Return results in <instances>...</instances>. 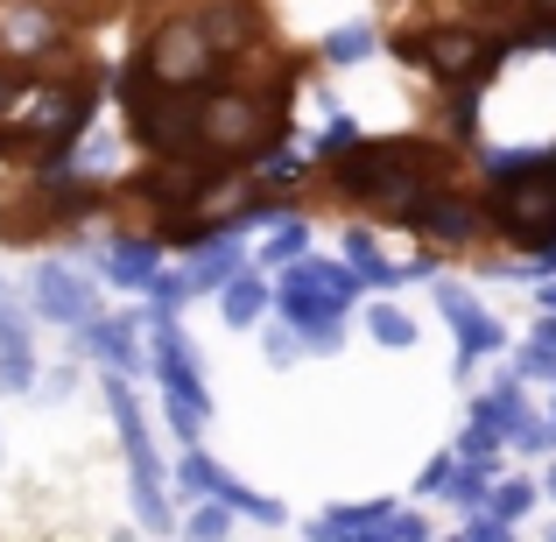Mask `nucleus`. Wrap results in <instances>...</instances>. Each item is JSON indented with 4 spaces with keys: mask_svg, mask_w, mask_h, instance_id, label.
Returning a JSON list of instances; mask_svg holds the SVG:
<instances>
[{
    "mask_svg": "<svg viewBox=\"0 0 556 542\" xmlns=\"http://www.w3.org/2000/svg\"><path fill=\"white\" fill-rule=\"evenodd\" d=\"M437 184H444V149L430 141H345L339 149V190L388 218H408Z\"/></svg>",
    "mask_w": 556,
    "mask_h": 542,
    "instance_id": "nucleus-1",
    "label": "nucleus"
},
{
    "mask_svg": "<svg viewBox=\"0 0 556 542\" xmlns=\"http://www.w3.org/2000/svg\"><path fill=\"white\" fill-rule=\"evenodd\" d=\"M282 141V106L268 92H204L198 99V155L204 163H254Z\"/></svg>",
    "mask_w": 556,
    "mask_h": 542,
    "instance_id": "nucleus-2",
    "label": "nucleus"
},
{
    "mask_svg": "<svg viewBox=\"0 0 556 542\" xmlns=\"http://www.w3.org/2000/svg\"><path fill=\"white\" fill-rule=\"evenodd\" d=\"M493 226L521 247H556V163H521V169H501L493 184Z\"/></svg>",
    "mask_w": 556,
    "mask_h": 542,
    "instance_id": "nucleus-3",
    "label": "nucleus"
},
{
    "mask_svg": "<svg viewBox=\"0 0 556 542\" xmlns=\"http://www.w3.org/2000/svg\"><path fill=\"white\" fill-rule=\"evenodd\" d=\"M135 71L155 78V85H169V92H198V85H212L218 50H212V36H204L198 14H169V22H155V36L141 42Z\"/></svg>",
    "mask_w": 556,
    "mask_h": 542,
    "instance_id": "nucleus-4",
    "label": "nucleus"
},
{
    "mask_svg": "<svg viewBox=\"0 0 556 542\" xmlns=\"http://www.w3.org/2000/svg\"><path fill=\"white\" fill-rule=\"evenodd\" d=\"M353 268H296L282 282V311H289V325H303V331H317V345H331V325L345 317V303H353Z\"/></svg>",
    "mask_w": 556,
    "mask_h": 542,
    "instance_id": "nucleus-5",
    "label": "nucleus"
},
{
    "mask_svg": "<svg viewBox=\"0 0 556 542\" xmlns=\"http://www.w3.org/2000/svg\"><path fill=\"white\" fill-rule=\"evenodd\" d=\"M408 56H416L422 71H437V78H451V85H479L493 71V42L479 36V28H458V22H444V28H422L416 42H408Z\"/></svg>",
    "mask_w": 556,
    "mask_h": 542,
    "instance_id": "nucleus-6",
    "label": "nucleus"
},
{
    "mask_svg": "<svg viewBox=\"0 0 556 542\" xmlns=\"http://www.w3.org/2000/svg\"><path fill=\"white\" fill-rule=\"evenodd\" d=\"M64 50V14L50 0H8L0 8V56L28 64V56H56Z\"/></svg>",
    "mask_w": 556,
    "mask_h": 542,
    "instance_id": "nucleus-7",
    "label": "nucleus"
},
{
    "mask_svg": "<svg viewBox=\"0 0 556 542\" xmlns=\"http://www.w3.org/2000/svg\"><path fill=\"white\" fill-rule=\"evenodd\" d=\"M163 388H169V423H177V437L190 444L198 423H204V380H198V366H190L184 339H163Z\"/></svg>",
    "mask_w": 556,
    "mask_h": 542,
    "instance_id": "nucleus-8",
    "label": "nucleus"
},
{
    "mask_svg": "<svg viewBox=\"0 0 556 542\" xmlns=\"http://www.w3.org/2000/svg\"><path fill=\"white\" fill-rule=\"evenodd\" d=\"M198 22H204V36H212V50H218V56H240V50H254V42H261V14H254V0H204Z\"/></svg>",
    "mask_w": 556,
    "mask_h": 542,
    "instance_id": "nucleus-9",
    "label": "nucleus"
},
{
    "mask_svg": "<svg viewBox=\"0 0 556 542\" xmlns=\"http://www.w3.org/2000/svg\"><path fill=\"white\" fill-rule=\"evenodd\" d=\"M36 311L42 317H56V325H92V282L85 275H71V268H42L36 275Z\"/></svg>",
    "mask_w": 556,
    "mask_h": 542,
    "instance_id": "nucleus-10",
    "label": "nucleus"
},
{
    "mask_svg": "<svg viewBox=\"0 0 556 542\" xmlns=\"http://www.w3.org/2000/svg\"><path fill=\"white\" fill-rule=\"evenodd\" d=\"M402 226L430 232V240H444V247H465V240H472V204H465V198H458V190H451V184H437L430 198H422L416 212L402 218Z\"/></svg>",
    "mask_w": 556,
    "mask_h": 542,
    "instance_id": "nucleus-11",
    "label": "nucleus"
},
{
    "mask_svg": "<svg viewBox=\"0 0 556 542\" xmlns=\"http://www.w3.org/2000/svg\"><path fill=\"white\" fill-rule=\"evenodd\" d=\"M437 303H444V317H451V331L465 339V353H493L501 345V325H493L486 311H479L465 289H437Z\"/></svg>",
    "mask_w": 556,
    "mask_h": 542,
    "instance_id": "nucleus-12",
    "label": "nucleus"
},
{
    "mask_svg": "<svg viewBox=\"0 0 556 542\" xmlns=\"http://www.w3.org/2000/svg\"><path fill=\"white\" fill-rule=\"evenodd\" d=\"M92 353L113 360V366H135V325H106V317H92Z\"/></svg>",
    "mask_w": 556,
    "mask_h": 542,
    "instance_id": "nucleus-13",
    "label": "nucleus"
},
{
    "mask_svg": "<svg viewBox=\"0 0 556 542\" xmlns=\"http://www.w3.org/2000/svg\"><path fill=\"white\" fill-rule=\"evenodd\" d=\"M261 303H268V289H261L254 275H232V289L218 297V311H226L232 325H254V317H261Z\"/></svg>",
    "mask_w": 556,
    "mask_h": 542,
    "instance_id": "nucleus-14",
    "label": "nucleus"
},
{
    "mask_svg": "<svg viewBox=\"0 0 556 542\" xmlns=\"http://www.w3.org/2000/svg\"><path fill=\"white\" fill-rule=\"evenodd\" d=\"M367 325H374V339H380V345H408V339H416V325H408L402 311H388V303H374Z\"/></svg>",
    "mask_w": 556,
    "mask_h": 542,
    "instance_id": "nucleus-15",
    "label": "nucleus"
},
{
    "mask_svg": "<svg viewBox=\"0 0 556 542\" xmlns=\"http://www.w3.org/2000/svg\"><path fill=\"white\" fill-rule=\"evenodd\" d=\"M113 275H127V282H149V275H155V254H149V247H113Z\"/></svg>",
    "mask_w": 556,
    "mask_h": 542,
    "instance_id": "nucleus-16",
    "label": "nucleus"
},
{
    "mask_svg": "<svg viewBox=\"0 0 556 542\" xmlns=\"http://www.w3.org/2000/svg\"><path fill=\"white\" fill-rule=\"evenodd\" d=\"M486 501H493V515H501V521H515V515H521V507H529V501H535V487H521V479H515V487H493V493H486Z\"/></svg>",
    "mask_w": 556,
    "mask_h": 542,
    "instance_id": "nucleus-17",
    "label": "nucleus"
},
{
    "mask_svg": "<svg viewBox=\"0 0 556 542\" xmlns=\"http://www.w3.org/2000/svg\"><path fill=\"white\" fill-rule=\"evenodd\" d=\"M367 42H374L367 28H339V36H331V56H339V64H353V56L367 50Z\"/></svg>",
    "mask_w": 556,
    "mask_h": 542,
    "instance_id": "nucleus-18",
    "label": "nucleus"
},
{
    "mask_svg": "<svg viewBox=\"0 0 556 542\" xmlns=\"http://www.w3.org/2000/svg\"><path fill=\"white\" fill-rule=\"evenodd\" d=\"M289 254H303V226H296V218H289V226L268 240V261H289Z\"/></svg>",
    "mask_w": 556,
    "mask_h": 542,
    "instance_id": "nucleus-19",
    "label": "nucleus"
},
{
    "mask_svg": "<svg viewBox=\"0 0 556 542\" xmlns=\"http://www.w3.org/2000/svg\"><path fill=\"white\" fill-rule=\"evenodd\" d=\"M14 92H22V78H14V71L0 64V127H8V106H14Z\"/></svg>",
    "mask_w": 556,
    "mask_h": 542,
    "instance_id": "nucleus-20",
    "label": "nucleus"
},
{
    "mask_svg": "<svg viewBox=\"0 0 556 542\" xmlns=\"http://www.w3.org/2000/svg\"><path fill=\"white\" fill-rule=\"evenodd\" d=\"M218 529H226V515H218V507H204V515L190 521V535H218Z\"/></svg>",
    "mask_w": 556,
    "mask_h": 542,
    "instance_id": "nucleus-21",
    "label": "nucleus"
},
{
    "mask_svg": "<svg viewBox=\"0 0 556 542\" xmlns=\"http://www.w3.org/2000/svg\"><path fill=\"white\" fill-rule=\"evenodd\" d=\"M64 8H78V14H113L121 0H64Z\"/></svg>",
    "mask_w": 556,
    "mask_h": 542,
    "instance_id": "nucleus-22",
    "label": "nucleus"
},
{
    "mask_svg": "<svg viewBox=\"0 0 556 542\" xmlns=\"http://www.w3.org/2000/svg\"><path fill=\"white\" fill-rule=\"evenodd\" d=\"M535 8H543V14H556V0H535Z\"/></svg>",
    "mask_w": 556,
    "mask_h": 542,
    "instance_id": "nucleus-23",
    "label": "nucleus"
},
{
    "mask_svg": "<svg viewBox=\"0 0 556 542\" xmlns=\"http://www.w3.org/2000/svg\"><path fill=\"white\" fill-rule=\"evenodd\" d=\"M549 493H556V465H549Z\"/></svg>",
    "mask_w": 556,
    "mask_h": 542,
    "instance_id": "nucleus-24",
    "label": "nucleus"
}]
</instances>
